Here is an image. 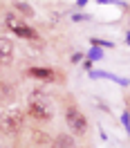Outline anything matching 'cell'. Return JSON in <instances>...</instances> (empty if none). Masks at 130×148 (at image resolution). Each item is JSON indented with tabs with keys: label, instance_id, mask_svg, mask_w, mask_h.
<instances>
[{
	"label": "cell",
	"instance_id": "7a4b0ae2",
	"mask_svg": "<svg viewBox=\"0 0 130 148\" xmlns=\"http://www.w3.org/2000/svg\"><path fill=\"white\" fill-rule=\"evenodd\" d=\"M23 128V112L18 108H9L0 114V130L7 132V135H14Z\"/></svg>",
	"mask_w": 130,
	"mask_h": 148
},
{
	"label": "cell",
	"instance_id": "6da1fadb",
	"mask_svg": "<svg viewBox=\"0 0 130 148\" xmlns=\"http://www.w3.org/2000/svg\"><path fill=\"white\" fill-rule=\"evenodd\" d=\"M29 114L38 121H47L52 119V106H49V99L45 97V92H40V90H34V92L29 94Z\"/></svg>",
	"mask_w": 130,
	"mask_h": 148
},
{
	"label": "cell",
	"instance_id": "8992f818",
	"mask_svg": "<svg viewBox=\"0 0 130 148\" xmlns=\"http://www.w3.org/2000/svg\"><path fill=\"white\" fill-rule=\"evenodd\" d=\"M14 56V43L9 38H0V63H9Z\"/></svg>",
	"mask_w": 130,
	"mask_h": 148
},
{
	"label": "cell",
	"instance_id": "277c9868",
	"mask_svg": "<svg viewBox=\"0 0 130 148\" xmlns=\"http://www.w3.org/2000/svg\"><path fill=\"white\" fill-rule=\"evenodd\" d=\"M7 27H9L11 32H14V34L23 36V38H31V40H38L36 29H31V27H27L25 23L16 20V16H14V14H11V16H7Z\"/></svg>",
	"mask_w": 130,
	"mask_h": 148
},
{
	"label": "cell",
	"instance_id": "52a82bcc",
	"mask_svg": "<svg viewBox=\"0 0 130 148\" xmlns=\"http://www.w3.org/2000/svg\"><path fill=\"white\" fill-rule=\"evenodd\" d=\"M14 101V90L11 85L7 83H0V106H7V103Z\"/></svg>",
	"mask_w": 130,
	"mask_h": 148
},
{
	"label": "cell",
	"instance_id": "3957f363",
	"mask_svg": "<svg viewBox=\"0 0 130 148\" xmlns=\"http://www.w3.org/2000/svg\"><path fill=\"white\" fill-rule=\"evenodd\" d=\"M65 121H67V128L72 130L74 135H85L88 121H85V117L81 114L79 108H70V110L65 112Z\"/></svg>",
	"mask_w": 130,
	"mask_h": 148
},
{
	"label": "cell",
	"instance_id": "5b68a950",
	"mask_svg": "<svg viewBox=\"0 0 130 148\" xmlns=\"http://www.w3.org/2000/svg\"><path fill=\"white\" fill-rule=\"evenodd\" d=\"M27 74L31 79H38V81H54V70H47V67H31L27 70Z\"/></svg>",
	"mask_w": 130,
	"mask_h": 148
},
{
	"label": "cell",
	"instance_id": "ba28073f",
	"mask_svg": "<svg viewBox=\"0 0 130 148\" xmlns=\"http://www.w3.org/2000/svg\"><path fill=\"white\" fill-rule=\"evenodd\" d=\"M52 148H74V141H72L70 135H58V137L54 139Z\"/></svg>",
	"mask_w": 130,
	"mask_h": 148
},
{
	"label": "cell",
	"instance_id": "9c48e42d",
	"mask_svg": "<svg viewBox=\"0 0 130 148\" xmlns=\"http://www.w3.org/2000/svg\"><path fill=\"white\" fill-rule=\"evenodd\" d=\"M90 58H94V61H96V58H101V52H99V49H92V54H90Z\"/></svg>",
	"mask_w": 130,
	"mask_h": 148
}]
</instances>
